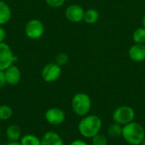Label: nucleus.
I'll list each match as a JSON object with an SVG mask.
<instances>
[{
	"label": "nucleus",
	"mask_w": 145,
	"mask_h": 145,
	"mask_svg": "<svg viewBox=\"0 0 145 145\" xmlns=\"http://www.w3.org/2000/svg\"><path fill=\"white\" fill-rule=\"evenodd\" d=\"M102 127L101 119L95 115H85L78 124L80 134L86 138H92L99 133Z\"/></svg>",
	"instance_id": "obj_1"
},
{
	"label": "nucleus",
	"mask_w": 145,
	"mask_h": 145,
	"mask_svg": "<svg viewBox=\"0 0 145 145\" xmlns=\"http://www.w3.org/2000/svg\"><path fill=\"white\" fill-rule=\"evenodd\" d=\"M123 139L131 145H141L145 138V131L142 125L132 121L122 126Z\"/></svg>",
	"instance_id": "obj_2"
},
{
	"label": "nucleus",
	"mask_w": 145,
	"mask_h": 145,
	"mask_svg": "<svg viewBox=\"0 0 145 145\" xmlns=\"http://www.w3.org/2000/svg\"><path fill=\"white\" fill-rule=\"evenodd\" d=\"M71 108L73 112L79 116L87 115L92 108V100L90 97L84 92L75 94L71 99Z\"/></svg>",
	"instance_id": "obj_3"
},
{
	"label": "nucleus",
	"mask_w": 145,
	"mask_h": 145,
	"mask_svg": "<svg viewBox=\"0 0 145 145\" xmlns=\"http://www.w3.org/2000/svg\"><path fill=\"white\" fill-rule=\"evenodd\" d=\"M134 117H135L134 109L127 105L119 106L114 110L112 114V118L114 122L121 126H125L133 121Z\"/></svg>",
	"instance_id": "obj_4"
},
{
	"label": "nucleus",
	"mask_w": 145,
	"mask_h": 145,
	"mask_svg": "<svg viewBox=\"0 0 145 145\" xmlns=\"http://www.w3.org/2000/svg\"><path fill=\"white\" fill-rule=\"evenodd\" d=\"M25 33L30 39H38L44 33V25L38 19H31L25 26Z\"/></svg>",
	"instance_id": "obj_5"
},
{
	"label": "nucleus",
	"mask_w": 145,
	"mask_h": 145,
	"mask_svg": "<svg viewBox=\"0 0 145 145\" xmlns=\"http://www.w3.org/2000/svg\"><path fill=\"white\" fill-rule=\"evenodd\" d=\"M61 67L56 62H49L46 64L41 72L42 79L47 83H52L59 79L61 75Z\"/></svg>",
	"instance_id": "obj_6"
},
{
	"label": "nucleus",
	"mask_w": 145,
	"mask_h": 145,
	"mask_svg": "<svg viewBox=\"0 0 145 145\" xmlns=\"http://www.w3.org/2000/svg\"><path fill=\"white\" fill-rule=\"evenodd\" d=\"M17 60L8 44L0 43V70L4 71Z\"/></svg>",
	"instance_id": "obj_7"
},
{
	"label": "nucleus",
	"mask_w": 145,
	"mask_h": 145,
	"mask_svg": "<svg viewBox=\"0 0 145 145\" xmlns=\"http://www.w3.org/2000/svg\"><path fill=\"white\" fill-rule=\"evenodd\" d=\"M85 10L79 4H71L65 9L66 19L72 23H79L83 21Z\"/></svg>",
	"instance_id": "obj_8"
},
{
	"label": "nucleus",
	"mask_w": 145,
	"mask_h": 145,
	"mask_svg": "<svg viewBox=\"0 0 145 145\" xmlns=\"http://www.w3.org/2000/svg\"><path fill=\"white\" fill-rule=\"evenodd\" d=\"M65 114L59 108L48 109L45 113V120L48 123L53 126H59L65 121Z\"/></svg>",
	"instance_id": "obj_9"
},
{
	"label": "nucleus",
	"mask_w": 145,
	"mask_h": 145,
	"mask_svg": "<svg viewBox=\"0 0 145 145\" xmlns=\"http://www.w3.org/2000/svg\"><path fill=\"white\" fill-rule=\"evenodd\" d=\"M129 58L136 62H142L145 61V44H133L128 50Z\"/></svg>",
	"instance_id": "obj_10"
},
{
	"label": "nucleus",
	"mask_w": 145,
	"mask_h": 145,
	"mask_svg": "<svg viewBox=\"0 0 145 145\" xmlns=\"http://www.w3.org/2000/svg\"><path fill=\"white\" fill-rule=\"evenodd\" d=\"M4 75L6 83L9 85H15L20 83L21 79V72L20 68L15 65H11L4 70Z\"/></svg>",
	"instance_id": "obj_11"
},
{
	"label": "nucleus",
	"mask_w": 145,
	"mask_h": 145,
	"mask_svg": "<svg viewBox=\"0 0 145 145\" xmlns=\"http://www.w3.org/2000/svg\"><path fill=\"white\" fill-rule=\"evenodd\" d=\"M41 145H65L62 138L59 134L54 132H46L42 139Z\"/></svg>",
	"instance_id": "obj_12"
},
{
	"label": "nucleus",
	"mask_w": 145,
	"mask_h": 145,
	"mask_svg": "<svg viewBox=\"0 0 145 145\" xmlns=\"http://www.w3.org/2000/svg\"><path fill=\"white\" fill-rule=\"evenodd\" d=\"M12 16V11L8 3L0 0V25L3 26L8 23Z\"/></svg>",
	"instance_id": "obj_13"
},
{
	"label": "nucleus",
	"mask_w": 145,
	"mask_h": 145,
	"mask_svg": "<svg viewBox=\"0 0 145 145\" xmlns=\"http://www.w3.org/2000/svg\"><path fill=\"white\" fill-rule=\"evenodd\" d=\"M99 18V13L96 9L90 8L87 10H85L84 13V18L83 21L89 25H93L98 21Z\"/></svg>",
	"instance_id": "obj_14"
},
{
	"label": "nucleus",
	"mask_w": 145,
	"mask_h": 145,
	"mask_svg": "<svg viewBox=\"0 0 145 145\" xmlns=\"http://www.w3.org/2000/svg\"><path fill=\"white\" fill-rule=\"evenodd\" d=\"M6 135L10 141H18L21 136L20 128L17 125H10L7 128Z\"/></svg>",
	"instance_id": "obj_15"
},
{
	"label": "nucleus",
	"mask_w": 145,
	"mask_h": 145,
	"mask_svg": "<svg viewBox=\"0 0 145 145\" xmlns=\"http://www.w3.org/2000/svg\"><path fill=\"white\" fill-rule=\"evenodd\" d=\"M20 144L21 145H41V140L33 134H26L21 138Z\"/></svg>",
	"instance_id": "obj_16"
},
{
	"label": "nucleus",
	"mask_w": 145,
	"mask_h": 145,
	"mask_svg": "<svg viewBox=\"0 0 145 145\" xmlns=\"http://www.w3.org/2000/svg\"><path fill=\"white\" fill-rule=\"evenodd\" d=\"M133 40L135 44H145V28L138 27L133 34Z\"/></svg>",
	"instance_id": "obj_17"
},
{
	"label": "nucleus",
	"mask_w": 145,
	"mask_h": 145,
	"mask_svg": "<svg viewBox=\"0 0 145 145\" xmlns=\"http://www.w3.org/2000/svg\"><path fill=\"white\" fill-rule=\"evenodd\" d=\"M107 132L112 138H119V137H121V135H122V126H121V125H119L117 123L111 124L108 127Z\"/></svg>",
	"instance_id": "obj_18"
},
{
	"label": "nucleus",
	"mask_w": 145,
	"mask_h": 145,
	"mask_svg": "<svg viewBox=\"0 0 145 145\" xmlns=\"http://www.w3.org/2000/svg\"><path fill=\"white\" fill-rule=\"evenodd\" d=\"M13 115V109L8 105H0V120L7 121Z\"/></svg>",
	"instance_id": "obj_19"
},
{
	"label": "nucleus",
	"mask_w": 145,
	"mask_h": 145,
	"mask_svg": "<svg viewBox=\"0 0 145 145\" xmlns=\"http://www.w3.org/2000/svg\"><path fill=\"white\" fill-rule=\"evenodd\" d=\"M107 144H108L107 138L103 134L98 133L93 138H92V144L93 145H107Z\"/></svg>",
	"instance_id": "obj_20"
},
{
	"label": "nucleus",
	"mask_w": 145,
	"mask_h": 145,
	"mask_svg": "<svg viewBox=\"0 0 145 145\" xmlns=\"http://www.w3.org/2000/svg\"><path fill=\"white\" fill-rule=\"evenodd\" d=\"M68 61H69V56H68V54L65 53V52L59 53L56 56V58H55V62L58 65H59L60 67L65 65L68 62Z\"/></svg>",
	"instance_id": "obj_21"
},
{
	"label": "nucleus",
	"mask_w": 145,
	"mask_h": 145,
	"mask_svg": "<svg viewBox=\"0 0 145 145\" xmlns=\"http://www.w3.org/2000/svg\"><path fill=\"white\" fill-rule=\"evenodd\" d=\"M47 4L54 9H58L60 8L61 6L64 5L65 0H45Z\"/></svg>",
	"instance_id": "obj_22"
},
{
	"label": "nucleus",
	"mask_w": 145,
	"mask_h": 145,
	"mask_svg": "<svg viewBox=\"0 0 145 145\" xmlns=\"http://www.w3.org/2000/svg\"><path fill=\"white\" fill-rule=\"evenodd\" d=\"M6 79H5V75H4V71L0 70V89L3 88L6 85Z\"/></svg>",
	"instance_id": "obj_23"
},
{
	"label": "nucleus",
	"mask_w": 145,
	"mask_h": 145,
	"mask_svg": "<svg viewBox=\"0 0 145 145\" xmlns=\"http://www.w3.org/2000/svg\"><path fill=\"white\" fill-rule=\"evenodd\" d=\"M6 38V32L4 30V28L3 27V26L0 25V43L4 42Z\"/></svg>",
	"instance_id": "obj_24"
},
{
	"label": "nucleus",
	"mask_w": 145,
	"mask_h": 145,
	"mask_svg": "<svg viewBox=\"0 0 145 145\" xmlns=\"http://www.w3.org/2000/svg\"><path fill=\"white\" fill-rule=\"evenodd\" d=\"M70 145H88L86 142H84L83 140H81V139H76V140H74L72 141Z\"/></svg>",
	"instance_id": "obj_25"
},
{
	"label": "nucleus",
	"mask_w": 145,
	"mask_h": 145,
	"mask_svg": "<svg viewBox=\"0 0 145 145\" xmlns=\"http://www.w3.org/2000/svg\"><path fill=\"white\" fill-rule=\"evenodd\" d=\"M7 145H21L20 142L19 143L18 141H11L10 143H8Z\"/></svg>",
	"instance_id": "obj_26"
},
{
	"label": "nucleus",
	"mask_w": 145,
	"mask_h": 145,
	"mask_svg": "<svg viewBox=\"0 0 145 145\" xmlns=\"http://www.w3.org/2000/svg\"><path fill=\"white\" fill-rule=\"evenodd\" d=\"M142 23H143V27L145 28V14L143 16V20H142Z\"/></svg>",
	"instance_id": "obj_27"
},
{
	"label": "nucleus",
	"mask_w": 145,
	"mask_h": 145,
	"mask_svg": "<svg viewBox=\"0 0 145 145\" xmlns=\"http://www.w3.org/2000/svg\"><path fill=\"white\" fill-rule=\"evenodd\" d=\"M141 145H145V138H144V141H143V143H142V144Z\"/></svg>",
	"instance_id": "obj_28"
},
{
	"label": "nucleus",
	"mask_w": 145,
	"mask_h": 145,
	"mask_svg": "<svg viewBox=\"0 0 145 145\" xmlns=\"http://www.w3.org/2000/svg\"><path fill=\"white\" fill-rule=\"evenodd\" d=\"M0 134H1V127H0Z\"/></svg>",
	"instance_id": "obj_29"
}]
</instances>
